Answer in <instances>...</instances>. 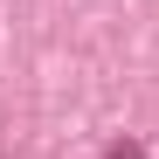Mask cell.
I'll return each mask as SVG.
<instances>
[{"label":"cell","instance_id":"obj_1","mask_svg":"<svg viewBox=\"0 0 159 159\" xmlns=\"http://www.w3.org/2000/svg\"><path fill=\"white\" fill-rule=\"evenodd\" d=\"M104 159H152V152H145L139 139H118V145H111V152H104Z\"/></svg>","mask_w":159,"mask_h":159}]
</instances>
